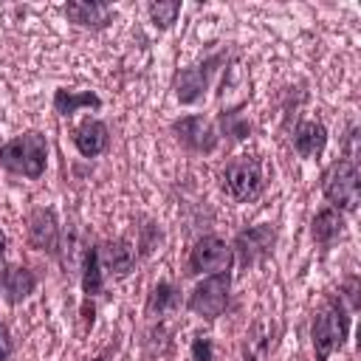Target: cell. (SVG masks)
I'll use <instances>...</instances> for the list:
<instances>
[{"mask_svg": "<svg viewBox=\"0 0 361 361\" xmlns=\"http://www.w3.org/2000/svg\"><path fill=\"white\" fill-rule=\"evenodd\" d=\"M353 310L347 307V302L336 293L327 296L322 302V307L313 313V324H310V341H313V353L316 361H327L336 350L344 347L347 336H350V324H353Z\"/></svg>", "mask_w": 361, "mask_h": 361, "instance_id": "1", "label": "cell"}, {"mask_svg": "<svg viewBox=\"0 0 361 361\" xmlns=\"http://www.w3.org/2000/svg\"><path fill=\"white\" fill-rule=\"evenodd\" d=\"M0 166L11 175L37 180L48 166V141L37 130H25L0 147Z\"/></svg>", "mask_w": 361, "mask_h": 361, "instance_id": "2", "label": "cell"}, {"mask_svg": "<svg viewBox=\"0 0 361 361\" xmlns=\"http://www.w3.org/2000/svg\"><path fill=\"white\" fill-rule=\"evenodd\" d=\"M220 186L223 192L237 200V203H248L257 200L259 192L265 189V172H262V161L254 155H237L231 158L223 172H220Z\"/></svg>", "mask_w": 361, "mask_h": 361, "instance_id": "3", "label": "cell"}, {"mask_svg": "<svg viewBox=\"0 0 361 361\" xmlns=\"http://www.w3.org/2000/svg\"><path fill=\"white\" fill-rule=\"evenodd\" d=\"M322 195L333 203V209L355 212L358 209V166L347 158L333 161L322 172Z\"/></svg>", "mask_w": 361, "mask_h": 361, "instance_id": "4", "label": "cell"}, {"mask_svg": "<svg viewBox=\"0 0 361 361\" xmlns=\"http://www.w3.org/2000/svg\"><path fill=\"white\" fill-rule=\"evenodd\" d=\"M228 293H231V274H212L203 282L195 285V290L186 299V307L200 316V319H217L228 307Z\"/></svg>", "mask_w": 361, "mask_h": 361, "instance_id": "5", "label": "cell"}, {"mask_svg": "<svg viewBox=\"0 0 361 361\" xmlns=\"http://www.w3.org/2000/svg\"><path fill=\"white\" fill-rule=\"evenodd\" d=\"M231 262H234L231 245L226 240H220L217 234H206V237H200L192 245L186 268H189V274H206V276H212V274L231 271Z\"/></svg>", "mask_w": 361, "mask_h": 361, "instance_id": "6", "label": "cell"}, {"mask_svg": "<svg viewBox=\"0 0 361 361\" xmlns=\"http://www.w3.org/2000/svg\"><path fill=\"white\" fill-rule=\"evenodd\" d=\"M172 135H175V141L180 147H186L189 152H200V155L214 152L217 144H220L217 127L206 116H183V118H175L172 121Z\"/></svg>", "mask_w": 361, "mask_h": 361, "instance_id": "7", "label": "cell"}, {"mask_svg": "<svg viewBox=\"0 0 361 361\" xmlns=\"http://www.w3.org/2000/svg\"><path fill=\"white\" fill-rule=\"evenodd\" d=\"M274 243H276V228L271 223H257V226H248L243 228L237 237H234V245L231 251L240 257V262L248 268L259 259H265L271 251H274Z\"/></svg>", "mask_w": 361, "mask_h": 361, "instance_id": "8", "label": "cell"}, {"mask_svg": "<svg viewBox=\"0 0 361 361\" xmlns=\"http://www.w3.org/2000/svg\"><path fill=\"white\" fill-rule=\"evenodd\" d=\"M96 248H99V262H102L104 279H124L135 268V251L124 237L102 243Z\"/></svg>", "mask_w": 361, "mask_h": 361, "instance_id": "9", "label": "cell"}, {"mask_svg": "<svg viewBox=\"0 0 361 361\" xmlns=\"http://www.w3.org/2000/svg\"><path fill=\"white\" fill-rule=\"evenodd\" d=\"M71 138H73V147L79 149L82 158H96V155L107 152V147H110V130H107V124L99 121V118H90V116L82 118L73 127Z\"/></svg>", "mask_w": 361, "mask_h": 361, "instance_id": "10", "label": "cell"}, {"mask_svg": "<svg viewBox=\"0 0 361 361\" xmlns=\"http://www.w3.org/2000/svg\"><path fill=\"white\" fill-rule=\"evenodd\" d=\"M28 243L37 251H56L59 223H56L54 209H34L28 214Z\"/></svg>", "mask_w": 361, "mask_h": 361, "instance_id": "11", "label": "cell"}, {"mask_svg": "<svg viewBox=\"0 0 361 361\" xmlns=\"http://www.w3.org/2000/svg\"><path fill=\"white\" fill-rule=\"evenodd\" d=\"M37 288V276L31 268L25 265H3L0 271V290L6 296L8 305H20L23 299H28Z\"/></svg>", "mask_w": 361, "mask_h": 361, "instance_id": "12", "label": "cell"}, {"mask_svg": "<svg viewBox=\"0 0 361 361\" xmlns=\"http://www.w3.org/2000/svg\"><path fill=\"white\" fill-rule=\"evenodd\" d=\"M212 65H214V59L206 62V65L183 68V71L175 76V99H178L180 104H195V102L206 93L209 76H212Z\"/></svg>", "mask_w": 361, "mask_h": 361, "instance_id": "13", "label": "cell"}, {"mask_svg": "<svg viewBox=\"0 0 361 361\" xmlns=\"http://www.w3.org/2000/svg\"><path fill=\"white\" fill-rule=\"evenodd\" d=\"M344 231H347V220H344V214H341L338 209H333V206L316 212V217L310 220V237H313L322 248H330L338 237H344Z\"/></svg>", "mask_w": 361, "mask_h": 361, "instance_id": "14", "label": "cell"}, {"mask_svg": "<svg viewBox=\"0 0 361 361\" xmlns=\"http://www.w3.org/2000/svg\"><path fill=\"white\" fill-rule=\"evenodd\" d=\"M65 14L71 23L82 28H107L116 17V8L107 3H68Z\"/></svg>", "mask_w": 361, "mask_h": 361, "instance_id": "15", "label": "cell"}, {"mask_svg": "<svg viewBox=\"0 0 361 361\" xmlns=\"http://www.w3.org/2000/svg\"><path fill=\"white\" fill-rule=\"evenodd\" d=\"M327 147V127L322 121H299L293 130V149L302 158H319Z\"/></svg>", "mask_w": 361, "mask_h": 361, "instance_id": "16", "label": "cell"}, {"mask_svg": "<svg viewBox=\"0 0 361 361\" xmlns=\"http://www.w3.org/2000/svg\"><path fill=\"white\" fill-rule=\"evenodd\" d=\"M82 107H93L99 110L102 107V99L93 93V90H68V87H59L54 93V110L59 116H73L79 113Z\"/></svg>", "mask_w": 361, "mask_h": 361, "instance_id": "17", "label": "cell"}, {"mask_svg": "<svg viewBox=\"0 0 361 361\" xmlns=\"http://www.w3.org/2000/svg\"><path fill=\"white\" fill-rule=\"evenodd\" d=\"M104 288V274H102V262H99V248L90 245L85 251V262H82V290H85V299L102 293Z\"/></svg>", "mask_w": 361, "mask_h": 361, "instance_id": "18", "label": "cell"}, {"mask_svg": "<svg viewBox=\"0 0 361 361\" xmlns=\"http://www.w3.org/2000/svg\"><path fill=\"white\" fill-rule=\"evenodd\" d=\"M217 124H220V133L217 135H226L228 141H243L251 135V121L240 113V107H228L217 116Z\"/></svg>", "mask_w": 361, "mask_h": 361, "instance_id": "19", "label": "cell"}, {"mask_svg": "<svg viewBox=\"0 0 361 361\" xmlns=\"http://www.w3.org/2000/svg\"><path fill=\"white\" fill-rule=\"evenodd\" d=\"M180 305V290L172 285V282H158L155 288H152V293H149V299H147V313L149 316H161V313H166V310H172V307H178Z\"/></svg>", "mask_w": 361, "mask_h": 361, "instance_id": "20", "label": "cell"}, {"mask_svg": "<svg viewBox=\"0 0 361 361\" xmlns=\"http://www.w3.org/2000/svg\"><path fill=\"white\" fill-rule=\"evenodd\" d=\"M180 8H183V6H180L178 0H169V3H149V6H147L152 25H155V28H161V31L172 28V23L178 20Z\"/></svg>", "mask_w": 361, "mask_h": 361, "instance_id": "21", "label": "cell"}, {"mask_svg": "<svg viewBox=\"0 0 361 361\" xmlns=\"http://www.w3.org/2000/svg\"><path fill=\"white\" fill-rule=\"evenodd\" d=\"M192 361H214V344L209 336H195L192 341Z\"/></svg>", "mask_w": 361, "mask_h": 361, "instance_id": "22", "label": "cell"}, {"mask_svg": "<svg viewBox=\"0 0 361 361\" xmlns=\"http://www.w3.org/2000/svg\"><path fill=\"white\" fill-rule=\"evenodd\" d=\"M11 353H14L11 333H8V327L0 322V361H8V358H11Z\"/></svg>", "mask_w": 361, "mask_h": 361, "instance_id": "23", "label": "cell"}, {"mask_svg": "<svg viewBox=\"0 0 361 361\" xmlns=\"http://www.w3.org/2000/svg\"><path fill=\"white\" fill-rule=\"evenodd\" d=\"M93 316H96V307H93L90 299H85V302H82V322H85V330L93 327Z\"/></svg>", "mask_w": 361, "mask_h": 361, "instance_id": "24", "label": "cell"}, {"mask_svg": "<svg viewBox=\"0 0 361 361\" xmlns=\"http://www.w3.org/2000/svg\"><path fill=\"white\" fill-rule=\"evenodd\" d=\"M6 245H8V240H6V231L0 228V265H3V259H6Z\"/></svg>", "mask_w": 361, "mask_h": 361, "instance_id": "25", "label": "cell"}, {"mask_svg": "<svg viewBox=\"0 0 361 361\" xmlns=\"http://www.w3.org/2000/svg\"><path fill=\"white\" fill-rule=\"evenodd\" d=\"M87 361H104V358H102V355H96V358H87Z\"/></svg>", "mask_w": 361, "mask_h": 361, "instance_id": "26", "label": "cell"}]
</instances>
